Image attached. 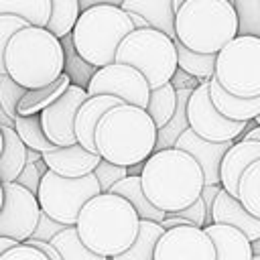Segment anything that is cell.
Segmentation results:
<instances>
[{"label": "cell", "instance_id": "cell-43", "mask_svg": "<svg viewBox=\"0 0 260 260\" xmlns=\"http://www.w3.org/2000/svg\"><path fill=\"white\" fill-rule=\"evenodd\" d=\"M250 124V122H248ZM238 138H244V140H256V142H260V126L256 124L254 128H248L246 126V132H242Z\"/></svg>", "mask_w": 260, "mask_h": 260}, {"label": "cell", "instance_id": "cell-13", "mask_svg": "<svg viewBox=\"0 0 260 260\" xmlns=\"http://www.w3.org/2000/svg\"><path fill=\"white\" fill-rule=\"evenodd\" d=\"M152 260H215L209 234L199 225H175L162 230Z\"/></svg>", "mask_w": 260, "mask_h": 260}, {"label": "cell", "instance_id": "cell-25", "mask_svg": "<svg viewBox=\"0 0 260 260\" xmlns=\"http://www.w3.org/2000/svg\"><path fill=\"white\" fill-rule=\"evenodd\" d=\"M112 193L116 195H122L126 201H130V205L136 209L138 217L140 219H154V221H160L165 217V211L154 207L144 191H142V185H140V175H126L122 177L120 181H116L112 187H110Z\"/></svg>", "mask_w": 260, "mask_h": 260}, {"label": "cell", "instance_id": "cell-37", "mask_svg": "<svg viewBox=\"0 0 260 260\" xmlns=\"http://www.w3.org/2000/svg\"><path fill=\"white\" fill-rule=\"evenodd\" d=\"M28 22L20 16H14V14H0V75L6 73L4 69V49H6V43L8 39L22 26H26Z\"/></svg>", "mask_w": 260, "mask_h": 260}, {"label": "cell", "instance_id": "cell-1", "mask_svg": "<svg viewBox=\"0 0 260 260\" xmlns=\"http://www.w3.org/2000/svg\"><path fill=\"white\" fill-rule=\"evenodd\" d=\"M140 185L154 207L173 213L199 197L203 173L189 152L171 146L152 150L146 156L140 171Z\"/></svg>", "mask_w": 260, "mask_h": 260}, {"label": "cell", "instance_id": "cell-10", "mask_svg": "<svg viewBox=\"0 0 260 260\" xmlns=\"http://www.w3.org/2000/svg\"><path fill=\"white\" fill-rule=\"evenodd\" d=\"M185 112H187L189 128L197 136L205 140H213V142L236 140L248 126V122H236L217 112V108L211 104L207 81H199L191 89Z\"/></svg>", "mask_w": 260, "mask_h": 260}, {"label": "cell", "instance_id": "cell-45", "mask_svg": "<svg viewBox=\"0 0 260 260\" xmlns=\"http://www.w3.org/2000/svg\"><path fill=\"white\" fill-rule=\"evenodd\" d=\"M126 169H128V175H140L142 162H134V165H130V167H126Z\"/></svg>", "mask_w": 260, "mask_h": 260}, {"label": "cell", "instance_id": "cell-8", "mask_svg": "<svg viewBox=\"0 0 260 260\" xmlns=\"http://www.w3.org/2000/svg\"><path fill=\"white\" fill-rule=\"evenodd\" d=\"M213 77L240 98L260 95V37L238 32L215 53Z\"/></svg>", "mask_w": 260, "mask_h": 260}, {"label": "cell", "instance_id": "cell-51", "mask_svg": "<svg viewBox=\"0 0 260 260\" xmlns=\"http://www.w3.org/2000/svg\"><path fill=\"white\" fill-rule=\"evenodd\" d=\"M108 260H112V258H108Z\"/></svg>", "mask_w": 260, "mask_h": 260}, {"label": "cell", "instance_id": "cell-35", "mask_svg": "<svg viewBox=\"0 0 260 260\" xmlns=\"http://www.w3.org/2000/svg\"><path fill=\"white\" fill-rule=\"evenodd\" d=\"M24 93V87L18 85L12 77H8L6 73L0 75V110L10 118L14 120L18 114H16V104L20 100V95Z\"/></svg>", "mask_w": 260, "mask_h": 260}, {"label": "cell", "instance_id": "cell-26", "mask_svg": "<svg viewBox=\"0 0 260 260\" xmlns=\"http://www.w3.org/2000/svg\"><path fill=\"white\" fill-rule=\"evenodd\" d=\"M162 234L160 221L154 219H140L138 223V234L134 242L120 254L112 256V260H152L156 240Z\"/></svg>", "mask_w": 260, "mask_h": 260}, {"label": "cell", "instance_id": "cell-2", "mask_svg": "<svg viewBox=\"0 0 260 260\" xmlns=\"http://www.w3.org/2000/svg\"><path fill=\"white\" fill-rule=\"evenodd\" d=\"M156 126L144 108L134 104H116L108 108L95 124V152L122 167L144 162L154 150Z\"/></svg>", "mask_w": 260, "mask_h": 260}, {"label": "cell", "instance_id": "cell-3", "mask_svg": "<svg viewBox=\"0 0 260 260\" xmlns=\"http://www.w3.org/2000/svg\"><path fill=\"white\" fill-rule=\"evenodd\" d=\"M138 223L140 217L130 201L106 191L83 203L75 219V232L91 252L112 258L134 242Z\"/></svg>", "mask_w": 260, "mask_h": 260}, {"label": "cell", "instance_id": "cell-50", "mask_svg": "<svg viewBox=\"0 0 260 260\" xmlns=\"http://www.w3.org/2000/svg\"><path fill=\"white\" fill-rule=\"evenodd\" d=\"M0 199H2V181H0Z\"/></svg>", "mask_w": 260, "mask_h": 260}, {"label": "cell", "instance_id": "cell-12", "mask_svg": "<svg viewBox=\"0 0 260 260\" xmlns=\"http://www.w3.org/2000/svg\"><path fill=\"white\" fill-rule=\"evenodd\" d=\"M41 215L37 195L16 181L2 183V207H0V236L14 242L30 238Z\"/></svg>", "mask_w": 260, "mask_h": 260}, {"label": "cell", "instance_id": "cell-33", "mask_svg": "<svg viewBox=\"0 0 260 260\" xmlns=\"http://www.w3.org/2000/svg\"><path fill=\"white\" fill-rule=\"evenodd\" d=\"M12 128L18 134V138L24 142L26 148H32L37 152H47V150L55 148V144L45 136V132L41 128V116L39 114L16 116L12 120Z\"/></svg>", "mask_w": 260, "mask_h": 260}, {"label": "cell", "instance_id": "cell-19", "mask_svg": "<svg viewBox=\"0 0 260 260\" xmlns=\"http://www.w3.org/2000/svg\"><path fill=\"white\" fill-rule=\"evenodd\" d=\"M116 104H122V100L116 98V95H108V93L87 95V98L81 102V106H79L77 112H75L73 132H75V140H77L83 148L95 152V144H93V130H95V124H98V120L102 118V114H104L108 108L116 106Z\"/></svg>", "mask_w": 260, "mask_h": 260}, {"label": "cell", "instance_id": "cell-31", "mask_svg": "<svg viewBox=\"0 0 260 260\" xmlns=\"http://www.w3.org/2000/svg\"><path fill=\"white\" fill-rule=\"evenodd\" d=\"M55 250L59 252L61 260H108L106 256H100L91 252L77 236L75 225H65L61 232H57L51 240Z\"/></svg>", "mask_w": 260, "mask_h": 260}, {"label": "cell", "instance_id": "cell-7", "mask_svg": "<svg viewBox=\"0 0 260 260\" xmlns=\"http://www.w3.org/2000/svg\"><path fill=\"white\" fill-rule=\"evenodd\" d=\"M114 61L136 67L148 81V87H158L171 81L177 71L175 39L152 26L132 28L118 45Z\"/></svg>", "mask_w": 260, "mask_h": 260}, {"label": "cell", "instance_id": "cell-38", "mask_svg": "<svg viewBox=\"0 0 260 260\" xmlns=\"http://www.w3.org/2000/svg\"><path fill=\"white\" fill-rule=\"evenodd\" d=\"M0 260H49V258L39 248L30 246L26 242H16L14 246L6 248L0 254Z\"/></svg>", "mask_w": 260, "mask_h": 260}, {"label": "cell", "instance_id": "cell-11", "mask_svg": "<svg viewBox=\"0 0 260 260\" xmlns=\"http://www.w3.org/2000/svg\"><path fill=\"white\" fill-rule=\"evenodd\" d=\"M85 91L87 95H95V93L116 95L126 104L146 108L150 87L146 77L136 67L112 61L108 65L95 67V71L89 75L85 83Z\"/></svg>", "mask_w": 260, "mask_h": 260}, {"label": "cell", "instance_id": "cell-34", "mask_svg": "<svg viewBox=\"0 0 260 260\" xmlns=\"http://www.w3.org/2000/svg\"><path fill=\"white\" fill-rule=\"evenodd\" d=\"M79 12H81L79 0H51V14L45 28L51 30L57 39H63L71 32Z\"/></svg>", "mask_w": 260, "mask_h": 260}, {"label": "cell", "instance_id": "cell-29", "mask_svg": "<svg viewBox=\"0 0 260 260\" xmlns=\"http://www.w3.org/2000/svg\"><path fill=\"white\" fill-rule=\"evenodd\" d=\"M236 199L244 205V209L260 219V158L250 162L240 181H238V193Z\"/></svg>", "mask_w": 260, "mask_h": 260}, {"label": "cell", "instance_id": "cell-14", "mask_svg": "<svg viewBox=\"0 0 260 260\" xmlns=\"http://www.w3.org/2000/svg\"><path fill=\"white\" fill-rule=\"evenodd\" d=\"M85 98H87V91L83 85L69 83V87L55 102H51L45 110L39 112L41 128L55 146H67L77 142L73 132V120H75L77 108Z\"/></svg>", "mask_w": 260, "mask_h": 260}, {"label": "cell", "instance_id": "cell-32", "mask_svg": "<svg viewBox=\"0 0 260 260\" xmlns=\"http://www.w3.org/2000/svg\"><path fill=\"white\" fill-rule=\"evenodd\" d=\"M0 14H14L32 26H45L51 14V0H0Z\"/></svg>", "mask_w": 260, "mask_h": 260}, {"label": "cell", "instance_id": "cell-42", "mask_svg": "<svg viewBox=\"0 0 260 260\" xmlns=\"http://www.w3.org/2000/svg\"><path fill=\"white\" fill-rule=\"evenodd\" d=\"M171 83L175 85V89H181V87H191V89H193V87L199 83V79L193 77V75H189V73H185L183 69L177 67V71H175L173 77H171Z\"/></svg>", "mask_w": 260, "mask_h": 260}, {"label": "cell", "instance_id": "cell-47", "mask_svg": "<svg viewBox=\"0 0 260 260\" xmlns=\"http://www.w3.org/2000/svg\"><path fill=\"white\" fill-rule=\"evenodd\" d=\"M181 2H183V0H173V4H175V8H177V6L181 4ZM230 2H236V0H230Z\"/></svg>", "mask_w": 260, "mask_h": 260}, {"label": "cell", "instance_id": "cell-28", "mask_svg": "<svg viewBox=\"0 0 260 260\" xmlns=\"http://www.w3.org/2000/svg\"><path fill=\"white\" fill-rule=\"evenodd\" d=\"M175 106H177V89H175V85L171 81H167V83H162L158 87H150L148 102H146L144 110L152 118L154 126L160 128L173 116Z\"/></svg>", "mask_w": 260, "mask_h": 260}, {"label": "cell", "instance_id": "cell-30", "mask_svg": "<svg viewBox=\"0 0 260 260\" xmlns=\"http://www.w3.org/2000/svg\"><path fill=\"white\" fill-rule=\"evenodd\" d=\"M175 49H177V67L179 69L197 77L199 81H207L213 77L215 53H197V51L187 49L179 41H175Z\"/></svg>", "mask_w": 260, "mask_h": 260}, {"label": "cell", "instance_id": "cell-40", "mask_svg": "<svg viewBox=\"0 0 260 260\" xmlns=\"http://www.w3.org/2000/svg\"><path fill=\"white\" fill-rule=\"evenodd\" d=\"M41 173H39V169H37V165L35 162H30V160H26L24 162V167H22V171L18 173V177L14 179L18 185H22V187H26L30 193H37V189H39V181H41Z\"/></svg>", "mask_w": 260, "mask_h": 260}, {"label": "cell", "instance_id": "cell-24", "mask_svg": "<svg viewBox=\"0 0 260 260\" xmlns=\"http://www.w3.org/2000/svg\"><path fill=\"white\" fill-rule=\"evenodd\" d=\"M2 130V150H0V181L10 183L18 177L26 162V146L18 138L12 126L0 124Z\"/></svg>", "mask_w": 260, "mask_h": 260}, {"label": "cell", "instance_id": "cell-27", "mask_svg": "<svg viewBox=\"0 0 260 260\" xmlns=\"http://www.w3.org/2000/svg\"><path fill=\"white\" fill-rule=\"evenodd\" d=\"M189 93H191V87H181V89H177V106H175V112H173V116L169 118L167 124H162L160 128H156L154 150L175 146V142H177V138L181 136V132H183L185 128H189L187 112H185Z\"/></svg>", "mask_w": 260, "mask_h": 260}, {"label": "cell", "instance_id": "cell-6", "mask_svg": "<svg viewBox=\"0 0 260 260\" xmlns=\"http://www.w3.org/2000/svg\"><path fill=\"white\" fill-rule=\"evenodd\" d=\"M132 28L126 10L110 2H95L79 12L69 35L77 57L91 67H102L114 61L120 41Z\"/></svg>", "mask_w": 260, "mask_h": 260}, {"label": "cell", "instance_id": "cell-16", "mask_svg": "<svg viewBox=\"0 0 260 260\" xmlns=\"http://www.w3.org/2000/svg\"><path fill=\"white\" fill-rule=\"evenodd\" d=\"M41 158L45 160L49 171L75 179L91 173L102 156L98 152L83 148L79 142H73L67 146H55L53 150L41 152Z\"/></svg>", "mask_w": 260, "mask_h": 260}, {"label": "cell", "instance_id": "cell-46", "mask_svg": "<svg viewBox=\"0 0 260 260\" xmlns=\"http://www.w3.org/2000/svg\"><path fill=\"white\" fill-rule=\"evenodd\" d=\"M250 246H252V254H260V238L252 240V242H250Z\"/></svg>", "mask_w": 260, "mask_h": 260}, {"label": "cell", "instance_id": "cell-21", "mask_svg": "<svg viewBox=\"0 0 260 260\" xmlns=\"http://www.w3.org/2000/svg\"><path fill=\"white\" fill-rule=\"evenodd\" d=\"M215 248V260H252L250 240L236 228L225 223H207L203 228Z\"/></svg>", "mask_w": 260, "mask_h": 260}, {"label": "cell", "instance_id": "cell-22", "mask_svg": "<svg viewBox=\"0 0 260 260\" xmlns=\"http://www.w3.org/2000/svg\"><path fill=\"white\" fill-rule=\"evenodd\" d=\"M122 10L140 14L146 20V26L162 30L175 39V4L173 0H122Z\"/></svg>", "mask_w": 260, "mask_h": 260}, {"label": "cell", "instance_id": "cell-44", "mask_svg": "<svg viewBox=\"0 0 260 260\" xmlns=\"http://www.w3.org/2000/svg\"><path fill=\"white\" fill-rule=\"evenodd\" d=\"M16 242L14 240H10V238H4V236H0V254L6 250V248H10V246H14Z\"/></svg>", "mask_w": 260, "mask_h": 260}, {"label": "cell", "instance_id": "cell-20", "mask_svg": "<svg viewBox=\"0 0 260 260\" xmlns=\"http://www.w3.org/2000/svg\"><path fill=\"white\" fill-rule=\"evenodd\" d=\"M207 85H209L211 104L217 108L221 116L236 122H250L260 114V95H254V98L234 95L228 89H223L215 77L207 79Z\"/></svg>", "mask_w": 260, "mask_h": 260}, {"label": "cell", "instance_id": "cell-36", "mask_svg": "<svg viewBox=\"0 0 260 260\" xmlns=\"http://www.w3.org/2000/svg\"><path fill=\"white\" fill-rule=\"evenodd\" d=\"M91 173H93L95 179H98L100 191L106 193V191H110V187H112L116 181H120L122 177L128 175V169L122 167V165H114V162H110V160H106V158H100L98 165H95V169H93Z\"/></svg>", "mask_w": 260, "mask_h": 260}, {"label": "cell", "instance_id": "cell-9", "mask_svg": "<svg viewBox=\"0 0 260 260\" xmlns=\"http://www.w3.org/2000/svg\"><path fill=\"white\" fill-rule=\"evenodd\" d=\"M98 193L102 191L93 173L71 179L47 169L39 181V189L35 195L41 205V211H45L55 221L75 225L77 213L83 207V203Z\"/></svg>", "mask_w": 260, "mask_h": 260}, {"label": "cell", "instance_id": "cell-48", "mask_svg": "<svg viewBox=\"0 0 260 260\" xmlns=\"http://www.w3.org/2000/svg\"><path fill=\"white\" fill-rule=\"evenodd\" d=\"M254 124H258V126H260V114H258V116L254 118Z\"/></svg>", "mask_w": 260, "mask_h": 260}, {"label": "cell", "instance_id": "cell-39", "mask_svg": "<svg viewBox=\"0 0 260 260\" xmlns=\"http://www.w3.org/2000/svg\"><path fill=\"white\" fill-rule=\"evenodd\" d=\"M63 228H65V223L55 221V219H53V217H49L45 211H41L39 221H37V225H35V230H32L30 238H35V240H43V242H51V240H53V236H55L57 232H61Z\"/></svg>", "mask_w": 260, "mask_h": 260}, {"label": "cell", "instance_id": "cell-15", "mask_svg": "<svg viewBox=\"0 0 260 260\" xmlns=\"http://www.w3.org/2000/svg\"><path fill=\"white\" fill-rule=\"evenodd\" d=\"M232 142L234 140H221V142L205 140V138L197 136L191 128H185L181 132V136L177 138L175 146L189 152L197 160V165L201 167V173H203V185H217L219 183V160Z\"/></svg>", "mask_w": 260, "mask_h": 260}, {"label": "cell", "instance_id": "cell-18", "mask_svg": "<svg viewBox=\"0 0 260 260\" xmlns=\"http://www.w3.org/2000/svg\"><path fill=\"white\" fill-rule=\"evenodd\" d=\"M211 221L213 223H225V225L240 230L250 242L260 238V219L250 215L244 209V205L234 195H230L225 189H219L215 199H213Z\"/></svg>", "mask_w": 260, "mask_h": 260}, {"label": "cell", "instance_id": "cell-49", "mask_svg": "<svg viewBox=\"0 0 260 260\" xmlns=\"http://www.w3.org/2000/svg\"><path fill=\"white\" fill-rule=\"evenodd\" d=\"M0 150H2V130H0Z\"/></svg>", "mask_w": 260, "mask_h": 260}, {"label": "cell", "instance_id": "cell-41", "mask_svg": "<svg viewBox=\"0 0 260 260\" xmlns=\"http://www.w3.org/2000/svg\"><path fill=\"white\" fill-rule=\"evenodd\" d=\"M175 213H179V215H183V217H187L193 225H199V228H203L205 225V205H203V199H201V195L193 201V203H189L187 207H183V209H179V211H175Z\"/></svg>", "mask_w": 260, "mask_h": 260}, {"label": "cell", "instance_id": "cell-17", "mask_svg": "<svg viewBox=\"0 0 260 260\" xmlns=\"http://www.w3.org/2000/svg\"><path fill=\"white\" fill-rule=\"evenodd\" d=\"M258 158H260V142L244 140V138H240L238 142L234 140L219 160V185H221V189H225L230 195L236 197L238 181H240L244 169Z\"/></svg>", "mask_w": 260, "mask_h": 260}, {"label": "cell", "instance_id": "cell-5", "mask_svg": "<svg viewBox=\"0 0 260 260\" xmlns=\"http://www.w3.org/2000/svg\"><path fill=\"white\" fill-rule=\"evenodd\" d=\"M238 26V8L230 0H183L175 8V41L197 53H217Z\"/></svg>", "mask_w": 260, "mask_h": 260}, {"label": "cell", "instance_id": "cell-4", "mask_svg": "<svg viewBox=\"0 0 260 260\" xmlns=\"http://www.w3.org/2000/svg\"><path fill=\"white\" fill-rule=\"evenodd\" d=\"M4 69L24 89L45 85L65 71V49L45 26L26 24L6 43Z\"/></svg>", "mask_w": 260, "mask_h": 260}, {"label": "cell", "instance_id": "cell-23", "mask_svg": "<svg viewBox=\"0 0 260 260\" xmlns=\"http://www.w3.org/2000/svg\"><path fill=\"white\" fill-rule=\"evenodd\" d=\"M71 83L69 73H61L57 75L53 81L39 85V87H30L24 89V93L20 95L18 104H16V114L18 116H30V114H39L41 110H45L51 102H55Z\"/></svg>", "mask_w": 260, "mask_h": 260}]
</instances>
